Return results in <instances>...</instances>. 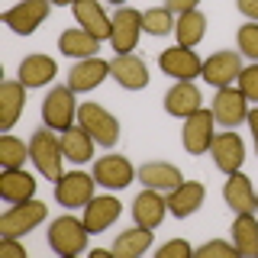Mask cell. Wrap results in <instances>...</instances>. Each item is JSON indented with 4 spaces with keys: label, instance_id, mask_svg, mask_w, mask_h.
<instances>
[{
    "label": "cell",
    "instance_id": "44dd1931",
    "mask_svg": "<svg viewBox=\"0 0 258 258\" xmlns=\"http://www.w3.org/2000/svg\"><path fill=\"white\" fill-rule=\"evenodd\" d=\"M71 13H75L78 26L87 29L91 36H97L100 42H103V39H110V32H113V16L103 13L100 0H78V4L71 7Z\"/></svg>",
    "mask_w": 258,
    "mask_h": 258
},
{
    "label": "cell",
    "instance_id": "484cf974",
    "mask_svg": "<svg viewBox=\"0 0 258 258\" xmlns=\"http://www.w3.org/2000/svg\"><path fill=\"white\" fill-rule=\"evenodd\" d=\"M204 197H207V187L200 181H184V184H177L174 190H168V210H171L177 220H184V216L197 213L200 204H204Z\"/></svg>",
    "mask_w": 258,
    "mask_h": 258
},
{
    "label": "cell",
    "instance_id": "d6986e66",
    "mask_svg": "<svg viewBox=\"0 0 258 258\" xmlns=\"http://www.w3.org/2000/svg\"><path fill=\"white\" fill-rule=\"evenodd\" d=\"M103 78H110V61H103V58H81L75 68L68 71V87L75 94H87V91H94L97 84H103Z\"/></svg>",
    "mask_w": 258,
    "mask_h": 258
},
{
    "label": "cell",
    "instance_id": "4316f807",
    "mask_svg": "<svg viewBox=\"0 0 258 258\" xmlns=\"http://www.w3.org/2000/svg\"><path fill=\"white\" fill-rule=\"evenodd\" d=\"M58 52L61 55H68V58H94L97 52H100V39L97 36H91L87 29H81V26H75V29H64L61 36H58Z\"/></svg>",
    "mask_w": 258,
    "mask_h": 258
},
{
    "label": "cell",
    "instance_id": "1f68e13d",
    "mask_svg": "<svg viewBox=\"0 0 258 258\" xmlns=\"http://www.w3.org/2000/svg\"><path fill=\"white\" fill-rule=\"evenodd\" d=\"M29 158V145L23 139H16L13 133L0 136V165L4 168H23Z\"/></svg>",
    "mask_w": 258,
    "mask_h": 258
},
{
    "label": "cell",
    "instance_id": "f1b7e54d",
    "mask_svg": "<svg viewBox=\"0 0 258 258\" xmlns=\"http://www.w3.org/2000/svg\"><path fill=\"white\" fill-rule=\"evenodd\" d=\"M149 245H152V229H145V226L136 223L133 229H126V232L116 236L110 255H116V258H139V255L149 252Z\"/></svg>",
    "mask_w": 258,
    "mask_h": 258
},
{
    "label": "cell",
    "instance_id": "30bf717a",
    "mask_svg": "<svg viewBox=\"0 0 258 258\" xmlns=\"http://www.w3.org/2000/svg\"><path fill=\"white\" fill-rule=\"evenodd\" d=\"M94 174H84V171H68L55 181V200L61 207L75 210V207H87L94 197Z\"/></svg>",
    "mask_w": 258,
    "mask_h": 258
},
{
    "label": "cell",
    "instance_id": "52a82bcc",
    "mask_svg": "<svg viewBox=\"0 0 258 258\" xmlns=\"http://www.w3.org/2000/svg\"><path fill=\"white\" fill-rule=\"evenodd\" d=\"M142 13L133 10V7H119L113 13V32H110V45L116 55H126V52H136L139 45V36H142Z\"/></svg>",
    "mask_w": 258,
    "mask_h": 258
},
{
    "label": "cell",
    "instance_id": "8fae6325",
    "mask_svg": "<svg viewBox=\"0 0 258 258\" xmlns=\"http://www.w3.org/2000/svg\"><path fill=\"white\" fill-rule=\"evenodd\" d=\"M136 168L129 165L126 155H103L94 161V181L107 190H123L136 181Z\"/></svg>",
    "mask_w": 258,
    "mask_h": 258
},
{
    "label": "cell",
    "instance_id": "74e56055",
    "mask_svg": "<svg viewBox=\"0 0 258 258\" xmlns=\"http://www.w3.org/2000/svg\"><path fill=\"white\" fill-rule=\"evenodd\" d=\"M0 255H7V258H26V248H23L16 239H4V236H0Z\"/></svg>",
    "mask_w": 258,
    "mask_h": 258
},
{
    "label": "cell",
    "instance_id": "ba28073f",
    "mask_svg": "<svg viewBox=\"0 0 258 258\" xmlns=\"http://www.w3.org/2000/svg\"><path fill=\"white\" fill-rule=\"evenodd\" d=\"M213 136H216V119H213V110H204L200 107L197 113H190L187 119H184V149H187V155H204L210 152V145H213Z\"/></svg>",
    "mask_w": 258,
    "mask_h": 258
},
{
    "label": "cell",
    "instance_id": "d590c367",
    "mask_svg": "<svg viewBox=\"0 0 258 258\" xmlns=\"http://www.w3.org/2000/svg\"><path fill=\"white\" fill-rule=\"evenodd\" d=\"M236 87L248 97V103H258V61H255V64H248V68H242V75H239V81H236Z\"/></svg>",
    "mask_w": 258,
    "mask_h": 258
},
{
    "label": "cell",
    "instance_id": "277c9868",
    "mask_svg": "<svg viewBox=\"0 0 258 258\" xmlns=\"http://www.w3.org/2000/svg\"><path fill=\"white\" fill-rule=\"evenodd\" d=\"M48 210L42 200H23V204H10V210H7L4 216H0V236L4 239H20L26 236V232H32L39 223H45Z\"/></svg>",
    "mask_w": 258,
    "mask_h": 258
},
{
    "label": "cell",
    "instance_id": "b9f144b4",
    "mask_svg": "<svg viewBox=\"0 0 258 258\" xmlns=\"http://www.w3.org/2000/svg\"><path fill=\"white\" fill-rule=\"evenodd\" d=\"M52 4H55V7H75L78 0H52Z\"/></svg>",
    "mask_w": 258,
    "mask_h": 258
},
{
    "label": "cell",
    "instance_id": "cb8c5ba5",
    "mask_svg": "<svg viewBox=\"0 0 258 258\" xmlns=\"http://www.w3.org/2000/svg\"><path fill=\"white\" fill-rule=\"evenodd\" d=\"M58 75V64H55L52 55H26V58L20 61V81L26 84V91H36V87H45L48 81Z\"/></svg>",
    "mask_w": 258,
    "mask_h": 258
},
{
    "label": "cell",
    "instance_id": "9a60e30c",
    "mask_svg": "<svg viewBox=\"0 0 258 258\" xmlns=\"http://www.w3.org/2000/svg\"><path fill=\"white\" fill-rule=\"evenodd\" d=\"M110 78L116 81L119 87H126V91H142V87L149 84V68H145V61L133 52L113 55L110 58Z\"/></svg>",
    "mask_w": 258,
    "mask_h": 258
},
{
    "label": "cell",
    "instance_id": "60d3db41",
    "mask_svg": "<svg viewBox=\"0 0 258 258\" xmlns=\"http://www.w3.org/2000/svg\"><path fill=\"white\" fill-rule=\"evenodd\" d=\"M248 129H252V142H255V152H258V107L248 110Z\"/></svg>",
    "mask_w": 258,
    "mask_h": 258
},
{
    "label": "cell",
    "instance_id": "ffe728a7",
    "mask_svg": "<svg viewBox=\"0 0 258 258\" xmlns=\"http://www.w3.org/2000/svg\"><path fill=\"white\" fill-rule=\"evenodd\" d=\"M204 107V97H200V87L194 81H177L171 91L165 94V110L168 116H177V119H187L190 113H197Z\"/></svg>",
    "mask_w": 258,
    "mask_h": 258
},
{
    "label": "cell",
    "instance_id": "7bdbcfd3",
    "mask_svg": "<svg viewBox=\"0 0 258 258\" xmlns=\"http://www.w3.org/2000/svg\"><path fill=\"white\" fill-rule=\"evenodd\" d=\"M110 4H116V7H123V4H126V0H110Z\"/></svg>",
    "mask_w": 258,
    "mask_h": 258
},
{
    "label": "cell",
    "instance_id": "83f0119b",
    "mask_svg": "<svg viewBox=\"0 0 258 258\" xmlns=\"http://www.w3.org/2000/svg\"><path fill=\"white\" fill-rule=\"evenodd\" d=\"M94 136L87 133L84 126H71V129H64L61 133V149H64V158L68 161H75V165H84V161H91L94 158Z\"/></svg>",
    "mask_w": 258,
    "mask_h": 258
},
{
    "label": "cell",
    "instance_id": "d4e9b609",
    "mask_svg": "<svg viewBox=\"0 0 258 258\" xmlns=\"http://www.w3.org/2000/svg\"><path fill=\"white\" fill-rule=\"evenodd\" d=\"M136 174H139V181L145 187H155L161 194L174 190L177 184H184V174L177 171L171 161H145L142 168H136Z\"/></svg>",
    "mask_w": 258,
    "mask_h": 258
},
{
    "label": "cell",
    "instance_id": "5b68a950",
    "mask_svg": "<svg viewBox=\"0 0 258 258\" xmlns=\"http://www.w3.org/2000/svg\"><path fill=\"white\" fill-rule=\"evenodd\" d=\"M210 110H213L216 126H223V129H236L239 123H248V97L232 84L216 87V97L210 103Z\"/></svg>",
    "mask_w": 258,
    "mask_h": 258
},
{
    "label": "cell",
    "instance_id": "2e32d148",
    "mask_svg": "<svg viewBox=\"0 0 258 258\" xmlns=\"http://www.w3.org/2000/svg\"><path fill=\"white\" fill-rule=\"evenodd\" d=\"M168 213V197L155 187H145L139 197L133 200V220L145 226V229H158L161 220H165Z\"/></svg>",
    "mask_w": 258,
    "mask_h": 258
},
{
    "label": "cell",
    "instance_id": "d6a6232c",
    "mask_svg": "<svg viewBox=\"0 0 258 258\" xmlns=\"http://www.w3.org/2000/svg\"><path fill=\"white\" fill-rule=\"evenodd\" d=\"M174 13L168 7H152V10H142V29L149 36H168L174 32Z\"/></svg>",
    "mask_w": 258,
    "mask_h": 258
},
{
    "label": "cell",
    "instance_id": "4dcf8cb0",
    "mask_svg": "<svg viewBox=\"0 0 258 258\" xmlns=\"http://www.w3.org/2000/svg\"><path fill=\"white\" fill-rule=\"evenodd\" d=\"M174 36H177V45H200V39L207 36V16L200 13V10H187V13H181L177 16V23H174Z\"/></svg>",
    "mask_w": 258,
    "mask_h": 258
},
{
    "label": "cell",
    "instance_id": "5bb4252c",
    "mask_svg": "<svg viewBox=\"0 0 258 258\" xmlns=\"http://www.w3.org/2000/svg\"><path fill=\"white\" fill-rule=\"evenodd\" d=\"M242 68H245V64H242V52H229V48H223V52H213L204 61L200 78H204L207 84H213V87H226V84H232V81H239Z\"/></svg>",
    "mask_w": 258,
    "mask_h": 258
},
{
    "label": "cell",
    "instance_id": "e0dca14e",
    "mask_svg": "<svg viewBox=\"0 0 258 258\" xmlns=\"http://www.w3.org/2000/svg\"><path fill=\"white\" fill-rule=\"evenodd\" d=\"M223 200L229 204V210H236V213H255V210H258V194L252 187V181H248L242 171L226 174Z\"/></svg>",
    "mask_w": 258,
    "mask_h": 258
},
{
    "label": "cell",
    "instance_id": "3957f363",
    "mask_svg": "<svg viewBox=\"0 0 258 258\" xmlns=\"http://www.w3.org/2000/svg\"><path fill=\"white\" fill-rule=\"evenodd\" d=\"M78 123L94 136L97 145L103 149H113L119 142V119L113 116L110 110H103L97 100H87V103H78Z\"/></svg>",
    "mask_w": 258,
    "mask_h": 258
},
{
    "label": "cell",
    "instance_id": "7a4b0ae2",
    "mask_svg": "<svg viewBox=\"0 0 258 258\" xmlns=\"http://www.w3.org/2000/svg\"><path fill=\"white\" fill-rule=\"evenodd\" d=\"M29 158L39 168V174L45 181H58L64 174L61 161H64V149H61V136H55V129H36L29 136Z\"/></svg>",
    "mask_w": 258,
    "mask_h": 258
},
{
    "label": "cell",
    "instance_id": "f35d334b",
    "mask_svg": "<svg viewBox=\"0 0 258 258\" xmlns=\"http://www.w3.org/2000/svg\"><path fill=\"white\" fill-rule=\"evenodd\" d=\"M197 4H200V0H165V7L174 16H181V13H187V10H197Z\"/></svg>",
    "mask_w": 258,
    "mask_h": 258
},
{
    "label": "cell",
    "instance_id": "ab89813d",
    "mask_svg": "<svg viewBox=\"0 0 258 258\" xmlns=\"http://www.w3.org/2000/svg\"><path fill=\"white\" fill-rule=\"evenodd\" d=\"M236 7H239L242 16H248V20L258 23V0H236Z\"/></svg>",
    "mask_w": 258,
    "mask_h": 258
},
{
    "label": "cell",
    "instance_id": "836d02e7",
    "mask_svg": "<svg viewBox=\"0 0 258 258\" xmlns=\"http://www.w3.org/2000/svg\"><path fill=\"white\" fill-rule=\"evenodd\" d=\"M236 42H239V52H242V55H248V58L258 61V23H255V20H248L245 26H239Z\"/></svg>",
    "mask_w": 258,
    "mask_h": 258
},
{
    "label": "cell",
    "instance_id": "f546056e",
    "mask_svg": "<svg viewBox=\"0 0 258 258\" xmlns=\"http://www.w3.org/2000/svg\"><path fill=\"white\" fill-rule=\"evenodd\" d=\"M232 242H236L239 255H245V258L258 255V220H255V213H236V220H232Z\"/></svg>",
    "mask_w": 258,
    "mask_h": 258
},
{
    "label": "cell",
    "instance_id": "e575fe53",
    "mask_svg": "<svg viewBox=\"0 0 258 258\" xmlns=\"http://www.w3.org/2000/svg\"><path fill=\"white\" fill-rule=\"evenodd\" d=\"M197 258H236L239 248L236 242H223V239H213V242H204L200 248H194Z\"/></svg>",
    "mask_w": 258,
    "mask_h": 258
},
{
    "label": "cell",
    "instance_id": "6da1fadb",
    "mask_svg": "<svg viewBox=\"0 0 258 258\" xmlns=\"http://www.w3.org/2000/svg\"><path fill=\"white\" fill-rule=\"evenodd\" d=\"M87 236H91V229L84 226V220L64 213L48 226V248L61 258H78L87 252Z\"/></svg>",
    "mask_w": 258,
    "mask_h": 258
},
{
    "label": "cell",
    "instance_id": "7402d4cb",
    "mask_svg": "<svg viewBox=\"0 0 258 258\" xmlns=\"http://www.w3.org/2000/svg\"><path fill=\"white\" fill-rule=\"evenodd\" d=\"M0 197L7 204H23V200L36 197V177L26 168H4L0 174Z\"/></svg>",
    "mask_w": 258,
    "mask_h": 258
},
{
    "label": "cell",
    "instance_id": "9c48e42d",
    "mask_svg": "<svg viewBox=\"0 0 258 258\" xmlns=\"http://www.w3.org/2000/svg\"><path fill=\"white\" fill-rule=\"evenodd\" d=\"M210 155H213V165L220 168L223 174L242 171V165H245V142H242V136L236 133V129H226V133L213 136Z\"/></svg>",
    "mask_w": 258,
    "mask_h": 258
},
{
    "label": "cell",
    "instance_id": "4fadbf2b",
    "mask_svg": "<svg viewBox=\"0 0 258 258\" xmlns=\"http://www.w3.org/2000/svg\"><path fill=\"white\" fill-rule=\"evenodd\" d=\"M158 68L165 71L168 78L194 81V78H200V71H204V61H200V55L194 52V48L174 45V48H165V52L158 55Z\"/></svg>",
    "mask_w": 258,
    "mask_h": 258
},
{
    "label": "cell",
    "instance_id": "ac0fdd59",
    "mask_svg": "<svg viewBox=\"0 0 258 258\" xmlns=\"http://www.w3.org/2000/svg\"><path fill=\"white\" fill-rule=\"evenodd\" d=\"M119 213H123V204H119L113 194H103V197L94 194L91 204L84 207V226L91 229V236H94V232L110 229V226L119 220Z\"/></svg>",
    "mask_w": 258,
    "mask_h": 258
},
{
    "label": "cell",
    "instance_id": "7c38bea8",
    "mask_svg": "<svg viewBox=\"0 0 258 258\" xmlns=\"http://www.w3.org/2000/svg\"><path fill=\"white\" fill-rule=\"evenodd\" d=\"M48 7H52V0H20L16 7H10L4 13V23L16 36H32L48 16Z\"/></svg>",
    "mask_w": 258,
    "mask_h": 258
},
{
    "label": "cell",
    "instance_id": "8992f818",
    "mask_svg": "<svg viewBox=\"0 0 258 258\" xmlns=\"http://www.w3.org/2000/svg\"><path fill=\"white\" fill-rule=\"evenodd\" d=\"M78 119V103H75V91L71 87H52L42 100V123L48 129H71Z\"/></svg>",
    "mask_w": 258,
    "mask_h": 258
},
{
    "label": "cell",
    "instance_id": "603a6c76",
    "mask_svg": "<svg viewBox=\"0 0 258 258\" xmlns=\"http://www.w3.org/2000/svg\"><path fill=\"white\" fill-rule=\"evenodd\" d=\"M23 103H26V84H23L20 78L4 81V84H0V129H4V133H10L16 126V119H20V113H23Z\"/></svg>",
    "mask_w": 258,
    "mask_h": 258
},
{
    "label": "cell",
    "instance_id": "8d00e7d4",
    "mask_svg": "<svg viewBox=\"0 0 258 258\" xmlns=\"http://www.w3.org/2000/svg\"><path fill=\"white\" fill-rule=\"evenodd\" d=\"M155 255L158 258H190L194 255V245H190V242H184V239H171V242H165Z\"/></svg>",
    "mask_w": 258,
    "mask_h": 258
}]
</instances>
